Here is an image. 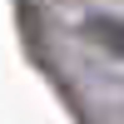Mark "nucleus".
I'll list each match as a JSON object with an SVG mask.
<instances>
[{"label": "nucleus", "instance_id": "obj_1", "mask_svg": "<svg viewBox=\"0 0 124 124\" xmlns=\"http://www.w3.org/2000/svg\"><path fill=\"white\" fill-rule=\"evenodd\" d=\"M79 30H85V40H94L99 50H109L114 60H124V20L119 15H89Z\"/></svg>", "mask_w": 124, "mask_h": 124}]
</instances>
